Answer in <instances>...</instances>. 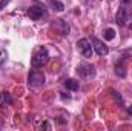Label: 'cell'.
I'll list each match as a JSON object with an SVG mask.
<instances>
[{"mask_svg": "<svg viewBox=\"0 0 132 131\" xmlns=\"http://www.w3.org/2000/svg\"><path fill=\"white\" fill-rule=\"evenodd\" d=\"M49 62V53L45 46H38L32 54V59H31V65L32 68H42Z\"/></svg>", "mask_w": 132, "mask_h": 131, "instance_id": "1", "label": "cell"}, {"mask_svg": "<svg viewBox=\"0 0 132 131\" xmlns=\"http://www.w3.org/2000/svg\"><path fill=\"white\" fill-rule=\"evenodd\" d=\"M117 23L120 26H128L129 30H132V11L129 8H126V5L123 3L117 12Z\"/></svg>", "mask_w": 132, "mask_h": 131, "instance_id": "2", "label": "cell"}, {"mask_svg": "<svg viewBox=\"0 0 132 131\" xmlns=\"http://www.w3.org/2000/svg\"><path fill=\"white\" fill-rule=\"evenodd\" d=\"M28 83L32 86V88H40L45 85V74L38 69H32L28 76Z\"/></svg>", "mask_w": 132, "mask_h": 131, "instance_id": "3", "label": "cell"}, {"mask_svg": "<svg viewBox=\"0 0 132 131\" xmlns=\"http://www.w3.org/2000/svg\"><path fill=\"white\" fill-rule=\"evenodd\" d=\"M77 74L81 79H92L95 76V68L91 63L83 62V63H78V66H77Z\"/></svg>", "mask_w": 132, "mask_h": 131, "instance_id": "4", "label": "cell"}, {"mask_svg": "<svg viewBox=\"0 0 132 131\" xmlns=\"http://www.w3.org/2000/svg\"><path fill=\"white\" fill-rule=\"evenodd\" d=\"M77 48H78V51H80V54H81L83 57H86V59L92 57L94 48H92V45H91V42H89L88 39H80V40L77 42Z\"/></svg>", "mask_w": 132, "mask_h": 131, "instance_id": "5", "label": "cell"}, {"mask_svg": "<svg viewBox=\"0 0 132 131\" xmlns=\"http://www.w3.org/2000/svg\"><path fill=\"white\" fill-rule=\"evenodd\" d=\"M26 14H28V17H29L31 20H42L43 17L48 16V11H46V8H43V6H31Z\"/></svg>", "mask_w": 132, "mask_h": 131, "instance_id": "6", "label": "cell"}, {"mask_svg": "<svg viewBox=\"0 0 132 131\" xmlns=\"http://www.w3.org/2000/svg\"><path fill=\"white\" fill-rule=\"evenodd\" d=\"M91 43H92V48L95 49V53H97L98 56H108V54H109V48H108V45H104L100 39L92 37V39H91Z\"/></svg>", "mask_w": 132, "mask_h": 131, "instance_id": "7", "label": "cell"}, {"mask_svg": "<svg viewBox=\"0 0 132 131\" xmlns=\"http://www.w3.org/2000/svg\"><path fill=\"white\" fill-rule=\"evenodd\" d=\"M52 30H55L57 33L62 34V35H68L69 34V25L66 23L65 20H62V19H55L52 22Z\"/></svg>", "mask_w": 132, "mask_h": 131, "instance_id": "8", "label": "cell"}, {"mask_svg": "<svg viewBox=\"0 0 132 131\" xmlns=\"http://www.w3.org/2000/svg\"><path fill=\"white\" fill-rule=\"evenodd\" d=\"M125 60H126V59L121 57V59L115 63V68H114V69H115V74L120 76V77H125V74H126V72H125Z\"/></svg>", "mask_w": 132, "mask_h": 131, "instance_id": "9", "label": "cell"}, {"mask_svg": "<svg viewBox=\"0 0 132 131\" xmlns=\"http://www.w3.org/2000/svg\"><path fill=\"white\" fill-rule=\"evenodd\" d=\"M65 86L68 88V90H71V91H77V90L80 88L78 82L74 80V79H68V80H65Z\"/></svg>", "mask_w": 132, "mask_h": 131, "instance_id": "10", "label": "cell"}, {"mask_svg": "<svg viewBox=\"0 0 132 131\" xmlns=\"http://www.w3.org/2000/svg\"><path fill=\"white\" fill-rule=\"evenodd\" d=\"M48 3H49L55 11H59V12H62V11L65 9V5H63L62 2H59V0H48Z\"/></svg>", "mask_w": 132, "mask_h": 131, "instance_id": "11", "label": "cell"}, {"mask_svg": "<svg viewBox=\"0 0 132 131\" xmlns=\"http://www.w3.org/2000/svg\"><path fill=\"white\" fill-rule=\"evenodd\" d=\"M114 37H115V31H114L112 28H108V30L104 31V39H106V40H112Z\"/></svg>", "mask_w": 132, "mask_h": 131, "instance_id": "12", "label": "cell"}, {"mask_svg": "<svg viewBox=\"0 0 132 131\" xmlns=\"http://www.w3.org/2000/svg\"><path fill=\"white\" fill-rule=\"evenodd\" d=\"M6 59H8V53H6V49L0 48V65H2V63H5V62H6Z\"/></svg>", "mask_w": 132, "mask_h": 131, "instance_id": "13", "label": "cell"}, {"mask_svg": "<svg viewBox=\"0 0 132 131\" xmlns=\"http://www.w3.org/2000/svg\"><path fill=\"white\" fill-rule=\"evenodd\" d=\"M112 94H114V97H115V100H117V102H118V103H120V105L123 106V100H121V97L118 96V93H112Z\"/></svg>", "mask_w": 132, "mask_h": 131, "instance_id": "14", "label": "cell"}, {"mask_svg": "<svg viewBox=\"0 0 132 131\" xmlns=\"http://www.w3.org/2000/svg\"><path fill=\"white\" fill-rule=\"evenodd\" d=\"M8 3H9V0H2V2H0V9H3Z\"/></svg>", "mask_w": 132, "mask_h": 131, "instance_id": "15", "label": "cell"}, {"mask_svg": "<svg viewBox=\"0 0 132 131\" xmlns=\"http://www.w3.org/2000/svg\"><path fill=\"white\" fill-rule=\"evenodd\" d=\"M128 113H129V114H131V116H132V105H131V106H129V110H128Z\"/></svg>", "mask_w": 132, "mask_h": 131, "instance_id": "16", "label": "cell"}]
</instances>
